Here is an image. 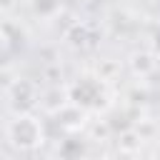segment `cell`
Returning <instances> with one entry per match:
<instances>
[{
  "label": "cell",
  "mask_w": 160,
  "mask_h": 160,
  "mask_svg": "<svg viewBox=\"0 0 160 160\" xmlns=\"http://www.w3.org/2000/svg\"><path fill=\"white\" fill-rule=\"evenodd\" d=\"M8 138H10V142H12L15 148H20V150H32V148L40 145V140H42V130H40V125H38L35 118H30V115H20V118H15V120L10 122V128H8Z\"/></svg>",
  "instance_id": "6da1fadb"
}]
</instances>
